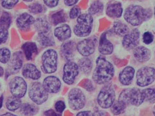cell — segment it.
I'll return each mask as SVG.
<instances>
[{
  "label": "cell",
  "mask_w": 155,
  "mask_h": 116,
  "mask_svg": "<svg viewBox=\"0 0 155 116\" xmlns=\"http://www.w3.org/2000/svg\"><path fill=\"white\" fill-rule=\"evenodd\" d=\"M0 87H1V84H0Z\"/></svg>",
  "instance_id": "11a10c76"
},
{
  "label": "cell",
  "mask_w": 155,
  "mask_h": 116,
  "mask_svg": "<svg viewBox=\"0 0 155 116\" xmlns=\"http://www.w3.org/2000/svg\"><path fill=\"white\" fill-rule=\"evenodd\" d=\"M78 66L85 74H89L93 68V62L90 58L84 57L79 60Z\"/></svg>",
  "instance_id": "484cf974"
},
{
  "label": "cell",
  "mask_w": 155,
  "mask_h": 116,
  "mask_svg": "<svg viewBox=\"0 0 155 116\" xmlns=\"http://www.w3.org/2000/svg\"><path fill=\"white\" fill-rule=\"evenodd\" d=\"M54 35L60 41L67 40L71 37V27L68 24L61 25L55 29Z\"/></svg>",
  "instance_id": "7402d4cb"
},
{
  "label": "cell",
  "mask_w": 155,
  "mask_h": 116,
  "mask_svg": "<svg viewBox=\"0 0 155 116\" xmlns=\"http://www.w3.org/2000/svg\"><path fill=\"white\" fill-rule=\"evenodd\" d=\"M55 108L57 112L59 113H62L66 108V105L63 102L58 101L56 103Z\"/></svg>",
  "instance_id": "7bdbcfd3"
},
{
  "label": "cell",
  "mask_w": 155,
  "mask_h": 116,
  "mask_svg": "<svg viewBox=\"0 0 155 116\" xmlns=\"http://www.w3.org/2000/svg\"><path fill=\"white\" fill-rule=\"evenodd\" d=\"M63 71L64 81L67 84L71 85L79 74V66L75 63L68 61L64 66Z\"/></svg>",
  "instance_id": "7c38bea8"
},
{
  "label": "cell",
  "mask_w": 155,
  "mask_h": 116,
  "mask_svg": "<svg viewBox=\"0 0 155 116\" xmlns=\"http://www.w3.org/2000/svg\"><path fill=\"white\" fill-rule=\"evenodd\" d=\"M28 9L29 12L34 14H38L42 13L44 10L42 5L38 3H33L30 5L29 6Z\"/></svg>",
  "instance_id": "8d00e7d4"
},
{
  "label": "cell",
  "mask_w": 155,
  "mask_h": 116,
  "mask_svg": "<svg viewBox=\"0 0 155 116\" xmlns=\"http://www.w3.org/2000/svg\"><path fill=\"white\" fill-rule=\"evenodd\" d=\"M68 104L74 110L81 109L85 105L86 98L84 93L79 88L72 89L68 93Z\"/></svg>",
  "instance_id": "9c48e42d"
},
{
  "label": "cell",
  "mask_w": 155,
  "mask_h": 116,
  "mask_svg": "<svg viewBox=\"0 0 155 116\" xmlns=\"http://www.w3.org/2000/svg\"><path fill=\"white\" fill-rule=\"evenodd\" d=\"M78 1L79 0H64V3L65 5L70 7L75 5Z\"/></svg>",
  "instance_id": "f6af8a7d"
},
{
  "label": "cell",
  "mask_w": 155,
  "mask_h": 116,
  "mask_svg": "<svg viewBox=\"0 0 155 116\" xmlns=\"http://www.w3.org/2000/svg\"><path fill=\"white\" fill-rule=\"evenodd\" d=\"M23 55L21 52H16L11 56L8 63L5 75L7 77L18 72L23 66Z\"/></svg>",
  "instance_id": "8fae6325"
},
{
  "label": "cell",
  "mask_w": 155,
  "mask_h": 116,
  "mask_svg": "<svg viewBox=\"0 0 155 116\" xmlns=\"http://www.w3.org/2000/svg\"><path fill=\"white\" fill-rule=\"evenodd\" d=\"M144 96V101L149 103H155V90L154 89L147 88L142 90Z\"/></svg>",
  "instance_id": "e575fe53"
},
{
  "label": "cell",
  "mask_w": 155,
  "mask_h": 116,
  "mask_svg": "<svg viewBox=\"0 0 155 116\" xmlns=\"http://www.w3.org/2000/svg\"><path fill=\"white\" fill-rule=\"evenodd\" d=\"M23 1L26 2H31L34 1V0H23Z\"/></svg>",
  "instance_id": "816d5d0a"
},
{
  "label": "cell",
  "mask_w": 155,
  "mask_h": 116,
  "mask_svg": "<svg viewBox=\"0 0 155 116\" xmlns=\"http://www.w3.org/2000/svg\"><path fill=\"white\" fill-rule=\"evenodd\" d=\"M99 51L104 55H110L113 51V45L109 40H107V34L104 33L100 37Z\"/></svg>",
  "instance_id": "44dd1931"
},
{
  "label": "cell",
  "mask_w": 155,
  "mask_h": 116,
  "mask_svg": "<svg viewBox=\"0 0 155 116\" xmlns=\"http://www.w3.org/2000/svg\"><path fill=\"white\" fill-rule=\"evenodd\" d=\"M22 49L25 54L26 59L28 61L31 60L34 55H36L38 52V47L35 42H26L23 44Z\"/></svg>",
  "instance_id": "cb8c5ba5"
},
{
  "label": "cell",
  "mask_w": 155,
  "mask_h": 116,
  "mask_svg": "<svg viewBox=\"0 0 155 116\" xmlns=\"http://www.w3.org/2000/svg\"><path fill=\"white\" fill-rule=\"evenodd\" d=\"M8 29L0 27V45L4 44L8 37Z\"/></svg>",
  "instance_id": "f35d334b"
},
{
  "label": "cell",
  "mask_w": 155,
  "mask_h": 116,
  "mask_svg": "<svg viewBox=\"0 0 155 116\" xmlns=\"http://www.w3.org/2000/svg\"><path fill=\"white\" fill-rule=\"evenodd\" d=\"M153 113L154 115L155 116V106H154V108H153Z\"/></svg>",
  "instance_id": "f5cc1de1"
},
{
  "label": "cell",
  "mask_w": 155,
  "mask_h": 116,
  "mask_svg": "<svg viewBox=\"0 0 155 116\" xmlns=\"http://www.w3.org/2000/svg\"><path fill=\"white\" fill-rule=\"evenodd\" d=\"M2 116H15V115H14L13 114L11 113H7L5 114H3Z\"/></svg>",
  "instance_id": "f907efd6"
},
{
  "label": "cell",
  "mask_w": 155,
  "mask_h": 116,
  "mask_svg": "<svg viewBox=\"0 0 155 116\" xmlns=\"http://www.w3.org/2000/svg\"><path fill=\"white\" fill-rule=\"evenodd\" d=\"M21 112L25 116H33L38 112V108L35 105L30 103H24L21 105Z\"/></svg>",
  "instance_id": "f1b7e54d"
},
{
  "label": "cell",
  "mask_w": 155,
  "mask_h": 116,
  "mask_svg": "<svg viewBox=\"0 0 155 116\" xmlns=\"http://www.w3.org/2000/svg\"><path fill=\"white\" fill-rule=\"evenodd\" d=\"M81 9L79 7H78L77 5L74 6L70 12V18L75 19L78 18V16L80 15L81 14Z\"/></svg>",
  "instance_id": "60d3db41"
},
{
  "label": "cell",
  "mask_w": 155,
  "mask_h": 116,
  "mask_svg": "<svg viewBox=\"0 0 155 116\" xmlns=\"http://www.w3.org/2000/svg\"><path fill=\"white\" fill-rule=\"evenodd\" d=\"M122 5L119 2H114L109 4L107 7L106 13L111 18H120L122 15Z\"/></svg>",
  "instance_id": "603a6c76"
},
{
  "label": "cell",
  "mask_w": 155,
  "mask_h": 116,
  "mask_svg": "<svg viewBox=\"0 0 155 116\" xmlns=\"http://www.w3.org/2000/svg\"><path fill=\"white\" fill-rule=\"evenodd\" d=\"M93 24V18L89 13L80 14L78 17L77 24L74 27V33L78 37H88L92 32Z\"/></svg>",
  "instance_id": "277c9868"
},
{
  "label": "cell",
  "mask_w": 155,
  "mask_h": 116,
  "mask_svg": "<svg viewBox=\"0 0 155 116\" xmlns=\"http://www.w3.org/2000/svg\"><path fill=\"white\" fill-rule=\"evenodd\" d=\"M1 5L5 9H12L18 4L19 0H1Z\"/></svg>",
  "instance_id": "74e56055"
},
{
  "label": "cell",
  "mask_w": 155,
  "mask_h": 116,
  "mask_svg": "<svg viewBox=\"0 0 155 116\" xmlns=\"http://www.w3.org/2000/svg\"><path fill=\"white\" fill-rule=\"evenodd\" d=\"M11 51L7 48H0V63H7L11 59Z\"/></svg>",
  "instance_id": "d590c367"
},
{
  "label": "cell",
  "mask_w": 155,
  "mask_h": 116,
  "mask_svg": "<svg viewBox=\"0 0 155 116\" xmlns=\"http://www.w3.org/2000/svg\"><path fill=\"white\" fill-rule=\"evenodd\" d=\"M118 100L126 106L131 104L135 106H139L144 101V96L142 90L139 89H126L120 95Z\"/></svg>",
  "instance_id": "3957f363"
},
{
  "label": "cell",
  "mask_w": 155,
  "mask_h": 116,
  "mask_svg": "<svg viewBox=\"0 0 155 116\" xmlns=\"http://www.w3.org/2000/svg\"><path fill=\"white\" fill-rule=\"evenodd\" d=\"M35 19L34 17L29 13L24 12L17 17L16 24L17 27L23 31H27L34 24Z\"/></svg>",
  "instance_id": "9a60e30c"
},
{
  "label": "cell",
  "mask_w": 155,
  "mask_h": 116,
  "mask_svg": "<svg viewBox=\"0 0 155 116\" xmlns=\"http://www.w3.org/2000/svg\"><path fill=\"white\" fill-rule=\"evenodd\" d=\"M22 75L26 78L38 80L41 78V74L35 65L28 63L25 64L23 67Z\"/></svg>",
  "instance_id": "ffe728a7"
},
{
  "label": "cell",
  "mask_w": 155,
  "mask_h": 116,
  "mask_svg": "<svg viewBox=\"0 0 155 116\" xmlns=\"http://www.w3.org/2000/svg\"><path fill=\"white\" fill-rule=\"evenodd\" d=\"M3 99H4V98H3V95H2L0 97V109L2 107L3 105Z\"/></svg>",
  "instance_id": "681fc988"
},
{
  "label": "cell",
  "mask_w": 155,
  "mask_h": 116,
  "mask_svg": "<svg viewBox=\"0 0 155 116\" xmlns=\"http://www.w3.org/2000/svg\"><path fill=\"white\" fill-rule=\"evenodd\" d=\"M96 49V41L92 38H86L77 44V50L81 55L88 57L93 54Z\"/></svg>",
  "instance_id": "5bb4252c"
},
{
  "label": "cell",
  "mask_w": 155,
  "mask_h": 116,
  "mask_svg": "<svg viewBox=\"0 0 155 116\" xmlns=\"http://www.w3.org/2000/svg\"><path fill=\"white\" fill-rule=\"evenodd\" d=\"M42 69L45 72L50 74L56 71L58 66V54L55 50H46L42 56Z\"/></svg>",
  "instance_id": "8992f818"
},
{
  "label": "cell",
  "mask_w": 155,
  "mask_h": 116,
  "mask_svg": "<svg viewBox=\"0 0 155 116\" xmlns=\"http://www.w3.org/2000/svg\"><path fill=\"white\" fill-rule=\"evenodd\" d=\"M66 14L64 12V11L61 10L58 12L54 13L52 15L51 20L53 24L54 25L63 23L65 22L67 20Z\"/></svg>",
  "instance_id": "1f68e13d"
},
{
  "label": "cell",
  "mask_w": 155,
  "mask_h": 116,
  "mask_svg": "<svg viewBox=\"0 0 155 116\" xmlns=\"http://www.w3.org/2000/svg\"><path fill=\"white\" fill-rule=\"evenodd\" d=\"M35 28L38 33H48L51 29V26L48 20L44 17H39L35 20Z\"/></svg>",
  "instance_id": "d4e9b609"
},
{
  "label": "cell",
  "mask_w": 155,
  "mask_h": 116,
  "mask_svg": "<svg viewBox=\"0 0 155 116\" xmlns=\"http://www.w3.org/2000/svg\"><path fill=\"white\" fill-rule=\"evenodd\" d=\"M113 30L116 34L123 37L130 32L127 25L120 22H115L114 23Z\"/></svg>",
  "instance_id": "83f0119b"
},
{
  "label": "cell",
  "mask_w": 155,
  "mask_h": 116,
  "mask_svg": "<svg viewBox=\"0 0 155 116\" xmlns=\"http://www.w3.org/2000/svg\"><path fill=\"white\" fill-rule=\"evenodd\" d=\"M45 116H59V114L54 112L53 110H49L46 111L44 114Z\"/></svg>",
  "instance_id": "7dc6e473"
},
{
  "label": "cell",
  "mask_w": 155,
  "mask_h": 116,
  "mask_svg": "<svg viewBox=\"0 0 155 116\" xmlns=\"http://www.w3.org/2000/svg\"><path fill=\"white\" fill-rule=\"evenodd\" d=\"M114 75V68L112 64L104 57H98L92 76L94 81L97 84H104L109 82Z\"/></svg>",
  "instance_id": "6da1fadb"
},
{
  "label": "cell",
  "mask_w": 155,
  "mask_h": 116,
  "mask_svg": "<svg viewBox=\"0 0 155 116\" xmlns=\"http://www.w3.org/2000/svg\"><path fill=\"white\" fill-rule=\"evenodd\" d=\"M154 14H155V8H154Z\"/></svg>",
  "instance_id": "db71d44e"
},
{
  "label": "cell",
  "mask_w": 155,
  "mask_h": 116,
  "mask_svg": "<svg viewBox=\"0 0 155 116\" xmlns=\"http://www.w3.org/2000/svg\"><path fill=\"white\" fill-rule=\"evenodd\" d=\"M114 90L111 85H107L103 87L97 96V102L100 107L104 109L111 107L115 99Z\"/></svg>",
  "instance_id": "52a82bcc"
},
{
  "label": "cell",
  "mask_w": 155,
  "mask_h": 116,
  "mask_svg": "<svg viewBox=\"0 0 155 116\" xmlns=\"http://www.w3.org/2000/svg\"><path fill=\"white\" fill-rule=\"evenodd\" d=\"M46 33H38V41L42 47H49L54 46L55 42L52 38L49 37Z\"/></svg>",
  "instance_id": "f546056e"
},
{
  "label": "cell",
  "mask_w": 155,
  "mask_h": 116,
  "mask_svg": "<svg viewBox=\"0 0 155 116\" xmlns=\"http://www.w3.org/2000/svg\"><path fill=\"white\" fill-rule=\"evenodd\" d=\"M136 79L137 85L139 87L150 85L155 80V69L149 66L141 67L137 71Z\"/></svg>",
  "instance_id": "ba28073f"
},
{
  "label": "cell",
  "mask_w": 155,
  "mask_h": 116,
  "mask_svg": "<svg viewBox=\"0 0 155 116\" xmlns=\"http://www.w3.org/2000/svg\"><path fill=\"white\" fill-rule=\"evenodd\" d=\"M82 87L88 92H92L94 90V86L91 81L89 79H86V80L83 81L82 84Z\"/></svg>",
  "instance_id": "b9f144b4"
},
{
  "label": "cell",
  "mask_w": 155,
  "mask_h": 116,
  "mask_svg": "<svg viewBox=\"0 0 155 116\" xmlns=\"http://www.w3.org/2000/svg\"><path fill=\"white\" fill-rule=\"evenodd\" d=\"M12 22V18L8 12H4L0 17V27L9 29Z\"/></svg>",
  "instance_id": "4dcf8cb0"
},
{
  "label": "cell",
  "mask_w": 155,
  "mask_h": 116,
  "mask_svg": "<svg viewBox=\"0 0 155 116\" xmlns=\"http://www.w3.org/2000/svg\"><path fill=\"white\" fill-rule=\"evenodd\" d=\"M77 116H93V114L92 113L91 111H84L82 112H80L78 113Z\"/></svg>",
  "instance_id": "bcb514c9"
},
{
  "label": "cell",
  "mask_w": 155,
  "mask_h": 116,
  "mask_svg": "<svg viewBox=\"0 0 155 116\" xmlns=\"http://www.w3.org/2000/svg\"><path fill=\"white\" fill-rule=\"evenodd\" d=\"M44 4L50 8L57 7L59 4V0H43Z\"/></svg>",
  "instance_id": "ee69618b"
},
{
  "label": "cell",
  "mask_w": 155,
  "mask_h": 116,
  "mask_svg": "<svg viewBox=\"0 0 155 116\" xmlns=\"http://www.w3.org/2000/svg\"><path fill=\"white\" fill-rule=\"evenodd\" d=\"M134 58L137 61L141 63L146 62L151 59V50L143 46H137L133 52Z\"/></svg>",
  "instance_id": "ac0fdd59"
},
{
  "label": "cell",
  "mask_w": 155,
  "mask_h": 116,
  "mask_svg": "<svg viewBox=\"0 0 155 116\" xmlns=\"http://www.w3.org/2000/svg\"><path fill=\"white\" fill-rule=\"evenodd\" d=\"M28 94L30 99L38 105L45 103L48 98V92L40 82L32 83L29 88Z\"/></svg>",
  "instance_id": "5b68a950"
},
{
  "label": "cell",
  "mask_w": 155,
  "mask_h": 116,
  "mask_svg": "<svg viewBox=\"0 0 155 116\" xmlns=\"http://www.w3.org/2000/svg\"><path fill=\"white\" fill-rule=\"evenodd\" d=\"M152 15V11L149 8H145L138 5H131L125 10L124 17L128 23L133 26H137L149 20Z\"/></svg>",
  "instance_id": "7a4b0ae2"
},
{
  "label": "cell",
  "mask_w": 155,
  "mask_h": 116,
  "mask_svg": "<svg viewBox=\"0 0 155 116\" xmlns=\"http://www.w3.org/2000/svg\"><path fill=\"white\" fill-rule=\"evenodd\" d=\"M21 100L20 98L16 96H9L6 101V107L7 109L11 111H15L21 107Z\"/></svg>",
  "instance_id": "4316f807"
},
{
  "label": "cell",
  "mask_w": 155,
  "mask_h": 116,
  "mask_svg": "<svg viewBox=\"0 0 155 116\" xmlns=\"http://www.w3.org/2000/svg\"><path fill=\"white\" fill-rule=\"evenodd\" d=\"M104 8V4L103 3L99 1H96L94 2L91 5L88 9V12L91 15H95L97 13L102 12Z\"/></svg>",
  "instance_id": "d6a6232c"
},
{
  "label": "cell",
  "mask_w": 155,
  "mask_h": 116,
  "mask_svg": "<svg viewBox=\"0 0 155 116\" xmlns=\"http://www.w3.org/2000/svg\"><path fill=\"white\" fill-rule=\"evenodd\" d=\"M126 106L125 104L118 100L111 106V111L114 115H120L125 112Z\"/></svg>",
  "instance_id": "836d02e7"
},
{
  "label": "cell",
  "mask_w": 155,
  "mask_h": 116,
  "mask_svg": "<svg viewBox=\"0 0 155 116\" xmlns=\"http://www.w3.org/2000/svg\"><path fill=\"white\" fill-rule=\"evenodd\" d=\"M135 69L130 66L125 67L120 73L119 80L120 83L124 86H128L131 84L134 78Z\"/></svg>",
  "instance_id": "d6986e66"
},
{
  "label": "cell",
  "mask_w": 155,
  "mask_h": 116,
  "mask_svg": "<svg viewBox=\"0 0 155 116\" xmlns=\"http://www.w3.org/2000/svg\"><path fill=\"white\" fill-rule=\"evenodd\" d=\"M4 74V69L3 67L0 66V77H2Z\"/></svg>",
  "instance_id": "c3c4849f"
},
{
  "label": "cell",
  "mask_w": 155,
  "mask_h": 116,
  "mask_svg": "<svg viewBox=\"0 0 155 116\" xmlns=\"http://www.w3.org/2000/svg\"><path fill=\"white\" fill-rule=\"evenodd\" d=\"M142 39H143V42L145 44L149 45L151 43H152L154 40V37L151 32H146L143 34Z\"/></svg>",
  "instance_id": "ab89813d"
},
{
  "label": "cell",
  "mask_w": 155,
  "mask_h": 116,
  "mask_svg": "<svg viewBox=\"0 0 155 116\" xmlns=\"http://www.w3.org/2000/svg\"><path fill=\"white\" fill-rule=\"evenodd\" d=\"M77 49V45L72 40L66 41L64 43L61 48V53L64 59L70 61L75 55Z\"/></svg>",
  "instance_id": "e0dca14e"
},
{
  "label": "cell",
  "mask_w": 155,
  "mask_h": 116,
  "mask_svg": "<svg viewBox=\"0 0 155 116\" xmlns=\"http://www.w3.org/2000/svg\"><path fill=\"white\" fill-rule=\"evenodd\" d=\"M42 85L48 92L56 94L60 90L61 82L57 77L49 76L44 79Z\"/></svg>",
  "instance_id": "2e32d148"
},
{
  "label": "cell",
  "mask_w": 155,
  "mask_h": 116,
  "mask_svg": "<svg viewBox=\"0 0 155 116\" xmlns=\"http://www.w3.org/2000/svg\"><path fill=\"white\" fill-rule=\"evenodd\" d=\"M9 89L13 96L22 98L25 95L27 90V85L23 78L16 76L12 78L9 82Z\"/></svg>",
  "instance_id": "30bf717a"
},
{
  "label": "cell",
  "mask_w": 155,
  "mask_h": 116,
  "mask_svg": "<svg viewBox=\"0 0 155 116\" xmlns=\"http://www.w3.org/2000/svg\"><path fill=\"white\" fill-rule=\"evenodd\" d=\"M140 36V33L138 29H134L129 32L123 37L122 45L124 48L127 50L134 49L139 44Z\"/></svg>",
  "instance_id": "4fadbf2b"
}]
</instances>
